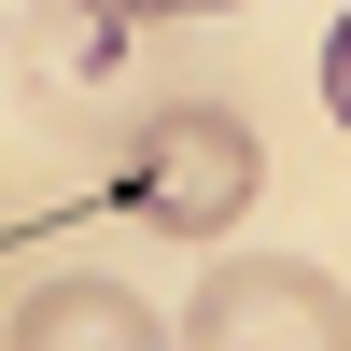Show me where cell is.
Returning <instances> with one entry per match:
<instances>
[{
	"mask_svg": "<svg viewBox=\"0 0 351 351\" xmlns=\"http://www.w3.org/2000/svg\"><path fill=\"white\" fill-rule=\"evenodd\" d=\"M267 197V141L225 99H155L127 141H112V211L155 225V239H225V225Z\"/></svg>",
	"mask_w": 351,
	"mask_h": 351,
	"instance_id": "cell-1",
	"label": "cell"
},
{
	"mask_svg": "<svg viewBox=\"0 0 351 351\" xmlns=\"http://www.w3.org/2000/svg\"><path fill=\"white\" fill-rule=\"evenodd\" d=\"M169 351H351V295L324 267H295V253H225L183 295Z\"/></svg>",
	"mask_w": 351,
	"mask_h": 351,
	"instance_id": "cell-2",
	"label": "cell"
},
{
	"mask_svg": "<svg viewBox=\"0 0 351 351\" xmlns=\"http://www.w3.org/2000/svg\"><path fill=\"white\" fill-rule=\"evenodd\" d=\"M0 351H169V324H155V295H127L112 267H56L43 295L14 309Z\"/></svg>",
	"mask_w": 351,
	"mask_h": 351,
	"instance_id": "cell-3",
	"label": "cell"
},
{
	"mask_svg": "<svg viewBox=\"0 0 351 351\" xmlns=\"http://www.w3.org/2000/svg\"><path fill=\"white\" fill-rule=\"evenodd\" d=\"M324 99H337V127H351V14L324 28Z\"/></svg>",
	"mask_w": 351,
	"mask_h": 351,
	"instance_id": "cell-4",
	"label": "cell"
},
{
	"mask_svg": "<svg viewBox=\"0 0 351 351\" xmlns=\"http://www.w3.org/2000/svg\"><path fill=\"white\" fill-rule=\"evenodd\" d=\"M99 14H127V28H141V14H239V0H99Z\"/></svg>",
	"mask_w": 351,
	"mask_h": 351,
	"instance_id": "cell-5",
	"label": "cell"
}]
</instances>
